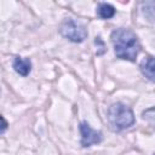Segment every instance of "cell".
<instances>
[{
    "label": "cell",
    "mask_w": 155,
    "mask_h": 155,
    "mask_svg": "<svg viewBox=\"0 0 155 155\" xmlns=\"http://www.w3.org/2000/svg\"><path fill=\"white\" fill-rule=\"evenodd\" d=\"M110 39L114 45L115 54L117 58L126 59L130 62L136 61L140 51V45L137 35L132 30L125 28L115 29L111 33Z\"/></svg>",
    "instance_id": "1"
},
{
    "label": "cell",
    "mask_w": 155,
    "mask_h": 155,
    "mask_svg": "<svg viewBox=\"0 0 155 155\" xmlns=\"http://www.w3.org/2000/svg\"><path fill=\"white\" fill-rule=\"evenodd\" d=\"M108 121L113 130L122 131L134 124V115L130 107L117 102L108 109Z\"/></svg>",
    "instance_id": "2"
},
{
    "label": "cell",
    "mask_w": 155,
    "mask_h": 155,
    "mask_svg": "<svg viewBox=\"0 0 155 155\" xmlns=\"http://www.w3.org/2000/svg\"><path fill=\"white\" fill-rule=\"evenodd\" d=\"M59 33L65 39H68L73 42H82L87 38L86 28L81 23H79V22H76L75 19H71V18L65 19L61 24Z\"/></svg>",
    "instance_id": "3"
},
{
    "label": "cell",
    "mask_w": 155,
    "mask_h": 155,
    "mask_svg": "<svg viewBox=\"0 0 155 155\" xmlns=\"http://www.w3.org/2000/svg\"><path fill=\"white\" fill-rule=\"evenodd\" d=\"M80 133H81V142L80 143L84 148L101 143L102 138H103L102 132L93 130L86 121H82L80 124Z\"/></svg>",
    "instance_id": "4"
},
{
    "label": "cell",
    "mask_w": 155,
    "mask_h": 155,
    "mask_svg": "<svg viewBox=\"0 0 155 155\" xmlns=\"http://www.w3.org/2000/svg\"><path fill=\"white\" fill-rule=\"evenodd\" d=\"M13 69L22 76H27L31 70V62L29 58L16 57L13 61Z\"/></svg>",
    "instance_id": "5"
},
{
    "label": "cell",
    "mask_w": 155,
    "mask_h": 155,
    "mask_svg": "<svg viewBox=\"0 0 155 155\" xmlns=\"http://www.w3.org/2000/svg\"><path fill=\"white\" fill-rule=\"evenodd\" d=\"M142 74L149 80V81H154V57L153 56H148L147 58H144L139 65Z\"/></svg>",
    "instance_id": "6"
},
{
    "label": "cell",
    "mask_w": 155,
    "mask_h": 155,
    "mask_svg": "<svg viewBox=\"0 0 155 155\" xmlns=\"http://www.w3.org/2000/svg\"><path fill=\"white\" fill-rule=\"evenodd\" d=\"M97 13L101 18L103 19H109L111 17H114L115 15V8L114 6H111L110 4H105V2H102L98 5V8H97Z\"/></svg>",
    "instance_id": "7"
},
{
    "label": "cell",
    "mask_w": 155,
    "mask_h": 155,
    "mask_svg": "<svg viewBox=\"0 0 155 155\" xmlns=\"http://www.w3.org/2000/svg\"><path fill=\"white\" fill-rule=\"evenodd\" d=\"M7 126H8L7 121L4 119V116L0 115V134H2V133L7 130Z\"/></svg>",
    "instance_id": "8"
}]
</instances>
